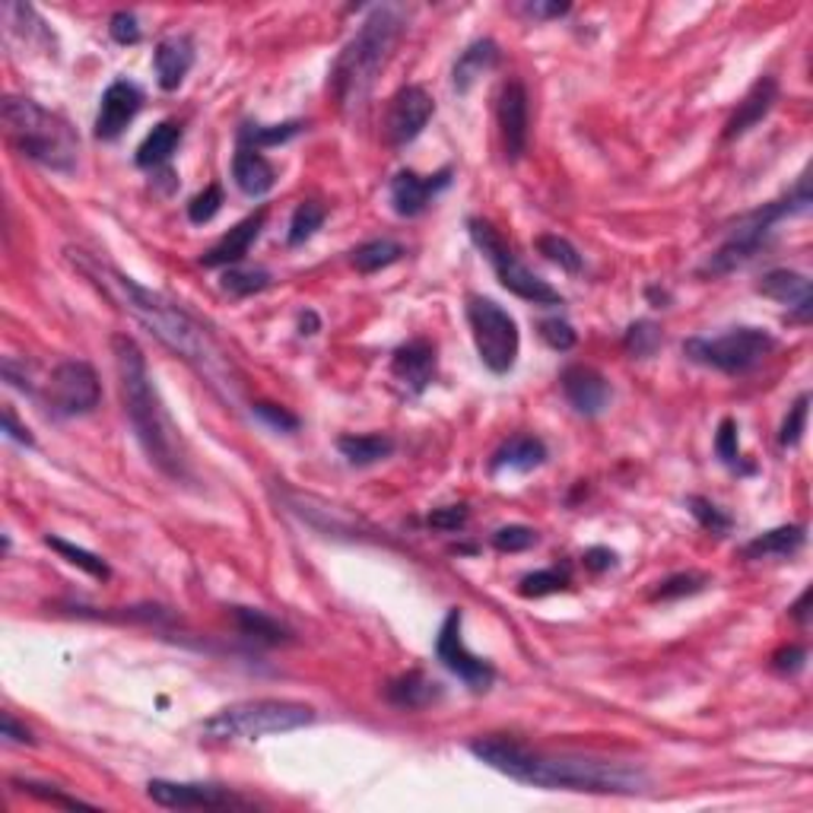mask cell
I'll list each match as a JSON object with an SVG mask.
<instances>
[{
  "label": "cell",
  "instance_id": "1",
  "mask_svg": "<svg viewBox=\"0 0 813 813\" xmlns=\"http://www.w3.org/2000/svg\"><path fill=\"white\" fill-rule=\"evenodd\" d=\"M70 261L74 267L84 274L86 281H92L109 299H112L118 309H124L128 315H134L150 334L156 337L160 343H166L172 353H178L185 363H191L207 378V385L223 397L226 404H235L239 394H242V382H239V372L232 360L223 353V347L213 340V334L195 321L188 311L175 303H168L166 296L146 289L134 277L114 271L112 264L92 257L86 252H74L70 249Z\"/></svg>",
  "mask_w": 813,
  "mask_h": 813
},
{
  "label": "cell",
  "instance_id": "2",
  "mask_svg": "<svg viewBox=\"0 0 813 813\" xmlns=\"http://www.w3.org/2000/svg\"><path fill=\"white\" fill-rule=\"evenodd\" d=\"M474 757L508 776L512 782L534 788H562V791H591V794H639L646 791L648 776L639 766H626L614 759L553 757L531 750L518 740L480 737L468 747Z\"/></svg>",
  "mask_w": 813,
  "mask_h": 813
},
{
  "label": "cell",
  "instance_id": "3",
  "mask_svg": "<svg viewBox=\"0 0 813 813\" xmlns=\"http://www.w3.org/2000/svg\"><path fill=\"white\" fill-rule=\"evenodd\" d=\"M114 365H118V382H121V400L124 414L131 420V429L146 451V458L172 480L188 477V446L182 439V429L175 426L168 414L166 400L160 397L146 356L138 347V340L128 334L112 337Z\"/></svg>",
  "mask_w": 813,
  "mask_h": 813
},
{
  "label": "cell",
  "instance_id": "4",
  "mask_svg": "<svg viewBox=\"0 0 813 813\" xmlns=\"http://www.w3.org/2000/svg\"><path fill=\"white\" fill-rule=\"evenodd\" d=\"M404 32V17L397 7H375L360 32L343 45L337 55L328 89L334 96L337 109L343 114H360L375 89L378 74L392 61L394 48Z\"/></svg>",
  "mask_w": 813,
  "mask_h": 813
},
{
  "label": "cell",
  "instance_id": "5",
  "mask_svg": "<svg viewBox=\"0 0 813 813\" xmlns=\"http://www.w3.org/2000/svg\"><path fill=\"white\" fill-rule=\"evenodd\" d=\"M7 143L42 168L57 175H74L80 166V138L57 112L42 109L32 99L7 96L0 106Z\"/></svg>",
  "mask_w": 813,
  "mask_h": 813
},
{
  "label": "cell",
  "instance_id": "6",
  "mask_svg": "<svg viewBox=\"0 0 813 813\" xmlns=\"http://www.w3.org/2000/svg\"><path fill=\"white\" fill-rule=\"evenodd\" d=\"M811 204V178L801 175V182H798V188L791 195L776 200V204H766V207H759V210L747 213V217H740L728 232V239L722 242V249L702 264V274L705 277H725L730 271L744 267L766 245V239L772 235V226L779 223V220H785V217L807 213Z\"/></svg>",
  "mask_w": 813,
  "mask_h": 813
},
{
  "label": "cell",
  "instance_id": "7",
  "mask_svg": "<svg viewBox=\"0 0 813 813\" xmlns=\"http://www.w3.org/2000/svg\"><path fill=\"white\" fill-rule=\"evenodd\" d=\"M315 722V708L296 700H245L232 702L210 715L200 730L210 740H261L274 734L309 728Z\"/></svg>",
  "mask_w": 813,
  "mask_h": 813
},
{
  "label": "cell",
  "instance_id": "8",
  "mask_svg": "<svg viewBox=\"0 0 813 813\" xmlns=\"http://www.w3.org/2000/svg\"><path fill=\"white\" fill-rule=\"evenodd\" d=\"M468 232H471V239H474V245L480 249V254H483V257L490 261V267L496 271V281L503 283L512 296H518V299H525V303H534V306H562L560 289H553L550 283L540 281L531 267H525V264L515 257V252L505 245L503 235L493 229V223L471 217V220H468Z\"/></svg>",
  "mask_w": 813,
  "mask_h": 813
},
{
  "label": "cell",
  "instance_id": "9",
  "mask_svg": "<svg viewBox=\"0 0 813 813\" xmlns=\"http://www.w3.org/2000/svg\"><path fill=\"white\" fill-rule=\"evenodd\" d=\"M772 350H776V337L759 328H734L722 337H690L683 343L686 360L725 375H744L757 369Z\"/></svg>",
  "mask_w": 813,
  "mask_h": 813
},
{
  "label": "cell",
  "instance_id": "10",
  "mask_svg": "<svg viewBox=\"0 0 813 813\" xmlns=\"http://www.w3.org/2000/svg\"><path fill=\"white\" fill-rule=\"evenodd\" d=\"M468 325H471L480 363L486 365L493 375L512 372L518 363V350H521V334H518L515 318L499 303H493L486 296H471L468 299Z\"/></svg>",
  "mask_w": 813,
  "mask_h": 813
},
{
  "label": "cell",
  "instance_id": "11",
  "mask_svg": "<svg viewBox=\"0 0 813 813\" xmlns=\"http://www.w3.org/2000/svg\"><path fill=\"white\" fill-rule=\"evenodd\" d=\"M48 407L55 417H86L99 407L102 400V385L96 369L84 360H67L52 372L48 378Z\"/></svg>",
  "mask_w": 813,
  "mask_h": 813
},
{
  "label": "cell",
  "instance_id": "12",
  "mask_svg": "<svg viewBox=\"0 0 813 813\" xmlns=\"http://www.w3.org/2000/svg\"><path fill=\"white\" fill-rule=\"evenodd\" d=\"M461 623H464V614L454 607L446 614L442 626H439V636H436V658L449 668L468 690L474 693H486L496 680V668L474 655L471 648L464 646V636H461Z\"/></svg>",
  "mask_w": 813,
  "mask_h": 813
},
{
  "label": "cell",
  "instance_id": "13",
  "mask_svg": "<svg viewBox=\"0 0 813 813\" xmlns=\"http://www.w3.org/2000/svg\"><path fill=\"white\" fill-rule=\"evenodd\" d=\"M146 794L153 804L168 807V811H226V807H249L252 801L239 798L235 791L207 782H166L153 779L146 785Z\"/></svg>",
  "mask_w": 813,
  "mask_h": 813
},
{
  "label": "cell",
  "instance_id": "14",
  "mask_svg": "<svg viewBox=\"0 0 813 813\" xmlns=\"http://www.w3.org/2000/svg\"><path fill=\"white\" fill-rule=\"evenodd\" d=\"M432 114H436L432 96L422 86H404V89H397V96L388 106V114H385V138L394 150H400V146L420 138L426 124L432 121Z\"/></svg>",
  "mask_w": 813,
  "mask_h": 813
},
{
  "label": "cell",
  "instance_id": "15",
  "mask_svg": "<svg viewBox=\"0 0 813 813\" xmlns=\"http://www.w3.org/2000/svg\"><path fill=\"white\" fill-rule=\"evenodd\" d=\"M436 369H439V360H436V343L426 340V337H417V340H407L404 347H397L392 356V378L394 385L410 397H420L432 378H436Z\"/></svg>",
  "mask_w": 813,
  "mask_h": 813
},
{
  "label": "cell",
  "instance_id": "16",
  "mask_svg": "<svg viewBox=\"0 0 813 813\" xmlns=\"http://www.w3.org/2000/svg\"><path fill=\"white\" fill-rule=\"evenodd\" d=\"M496 118H499V134H503V150L508 163H518L528 150V89L521 80H508L499 92V106H496Z\"/></svg>",
  "mask_w": 813,
  "mask_h": 813
},
{
  "label": "cell",
  "instance_id": "17",
  "mask_svg": "<svg viewBox=\"0 0 813 813\" xmlns=\"http://www.w3.org/2000/svg\"><path fill=\"white\" fill-rule=\"evenodd\" d=\"M143 106V92L128 80H114L99 102V114H96V138L99 141H114L124 134V128L138 118Z\"/></svg>",
  "mask_w": 813,
  "mask_h": 813
},
{
  "label": "cell",
  "instance_id": "18",
  "mask_svg": "<svg viewBox=\"0 0 813 813\" xmlns=\"http://www.w3.org/2000/svg\"><path fill=\"white\" fill-rule=\"evenodd\" d=\"M562 394L582 417H597L611 404V382L591 365H569L562 372Z\"/></svg>",
  "mask_w": 813,
  "mask_h": 813
},
{
  "label": "cell",
  "instance_id": "19",
  "mask_svg": "<svg viewBox=\"0 0 813 813\" xmlns=\"http://www.w3.org/2000/svg\"><path fill=\"white\" fill-rule=\"evenodd\" d=\"M449 185L451 168H442V172H436L429 178H420L417 172H397L392 178V188H388L394 213H400V217H420L422 210L429 207V200L439 195V191H446Z\"/></svg>",
  "mask_w": 813,
  "mask_h": 813
},
{
  "label": "cell",
  "instance_id": "20",
  "mask_svg": "<svg viewBox=\"0 0 813 813\" xmlns=\"http://www.w3.org/2000/svg\"><path fill=\"white\" fill-rule=\"evenodd\" d=\"M759 296H766V299H772V303H779V306H785L791 309V315L798 318V321H807L813 311V289H811V281L804 277V274H798V271H769L762 281H759Z\"/></svg>",
  "mask_w": 813,
  "mask_h": 813
},
{
  "label": "cell",
  "instance_id": "21",
  "mask_svg": "<svg viewBox=\"0 0 813 813\" xmlns=\"http://www.w3.org/2000/svg\"><path fill=\"white\" fill-rule=\"evenodd\" d=\"M264 220H267V213L257 210L252 217H245L239 226H232L210 252L200 254V264H204V267H235V264H242L249 249L257 242V235H261V229H264Z\"/></svg>",
  "mask_w": 813,
  "mask_h": 813
},
{
  "label": "cell",
  "instance_id": "22",
  "mask_svg": "<svg viewBox=\"0 0 813 813\" xmlns=\"http://www.w3.org/2000/svg\"><path fill=\"white\" fill-rule=\"evenodd\" d=\"M776 102H779V84H776V77H759L757 84L750 86V92L744 96V102L737 106V112L728 118V124H725V141H737V138H744L750 128H757L759 121L772 112Z\"/></svg>",
  "mask_w": 813,
  "mask_h": 813
},
{
  "label": "cell",
  "instance_id": "23",
  "mask_svg": "<svg viewBox=\"0 0 813 813\" xmlns=\"http://www.w3.org/2000/svg\"><path fill=\"white\" fill-rule=\"evenodd\" d=\"M232 178L242 188V195L264 197L277 185V168L261 150H254L249 143H239V150L232 156Z\"/></svg>",
  "mask_w": 813,
  "mask_h": 813
},
{
  "label": "cell",
  "instance_id": "24",
  "mask_svg": "<svg viewBox=\"0 0 813 813\" xmlns=\"http://www.w3.org/2000/svg\"><path fill=\"white\" fill-rule=\"evenodd\" d=\"M153 64H156V80H160V89H178L182 80L188 77V70L195 67V45L188 35H172V39H163L156 45V55H153Z\"/></svg>",
  "mask_w": 813,
  "mask_h": 813
},
{
  "label": "cell",
  "instance_id": "25",
  "mask_svg": "<svg viewBox=\"0 0 813 813\" xmlns=\"http://www.w3.org/2000/svg\"><path fill=\"white\" fill-rule=\"evenodd\" d=\"M385 700L392 702L394 708L420 712L426 705L442 700V683H436L432 677H426L422 671H410L385 686Z\"/></svg>",
  "mask_w": 813,
  "mask_h": 813
},
{
  "label": "cell",
  "instance_id": "26",
  "mask_svg": "<svg viewBox=\"0 0 813 813\" xmlns=\"http://www.w3.org/2000/svg\"><path fill=\"white\" fill-rule=\"evenodd\" d=\"M499 64V45L493 39H477L474 45H468L458 61H454V70H451V84L454 89L464 96L471 92V86L477 84L483 74H490L493 67Z\"/></svg>",
  "mask_w": 813,
  "mask_h": 813
},
{
  "label": "cell",
  "instance_id": "27",
  "mask_svg": "<svg viewBox=\"0 0 813 813\" xmlns=\"http://www.w3.org/2000/svg\"><path fill=\"white\" fill-rule=\"evenodd\" d=\"M547 461V446L534 436H515L493 454L490 471L493 474H528Z\"/></svg>",
  "mask_w": 813,
  "mask_h": 813
},
{
  "label": "cell",
  "instance_id": "28",
  "mask_svg": "<svg viewBox=\"0 0 813 813\" xmlns=\"http://www.w3.org/2000/svg\"><path fill=\"white\" fill-rule=\"evenodd\" d=\"M807 540V528L801 525H785V528H772V531L754 537L747 547H744V557L747 560H788L794 557Z\"/></svg>",
  "mask_w": 813,
  "mask_h": 813
},
{
  "label": "cell",
  "instance_id": "29",
  "mask_svg": "<svg viewBox=\"0 0 813 813\" xmlns=\"http://www.w3.org/2000/svg\"><path fill=\"white\" fill-rule=\"evenodd\" d=\"M232 617H235V626L245 639L252 642H261V646H283L289 642V629L283 626L281 619H274L264 611H254V607H232Z\"/></svg>",
  "mask_w": 813,
  "mask_h": 813
},
{
  "label": "cell",
  "instance_id": "30",
  "mask_svg": "<svg viewBox=\"0 0 813 813\" xmlns=\"http://www.w3.org/2000/svg\"><path fill=\"white\" fill-rule=\"evenodd\" d=\"M178 143H182V128H178L175 121H160V124L143 138L141 146H138L134 163L141 168L166 166L168 160H172V153L178 150Z\"/></svg>",
  "mask_w": 813,
  "mask_h": 813
},
{
  "label": "cell",
  "instance_id": "31",
  "mask_svg": "<svg viewBox=\"0 0 813 813\" xmlns=\"http://www.w3.org/2000/svg\"><path fill=\"white\" fill-rule=\"evenodd\" d=\"M337 451L353 464V468H369V464H378L385 461L394 451V439L392 436H340L337 439Z\"/></svg>",
  "mask_w": 813,
  "mask_h": 813
},
{
  "label": "cell",
  "instance_id": "32",
  "mask_svg": "<svg viewBox=\"0 0 813 813\" xmlns=\"http://www.w3.org/2000/svg\"><path fill=\"white\" fill-rule=\"evenodd\" d=\"M45 543H48L55 553H61L70 565L84 569L86 575H92V579H99V582H109V579H112L109 562L102 560V557H96V553H89V550H84V547H77V543H70V540H64V537H55V534H48Z\"/></svg>",
  "mask_w": 813,
  "mask_h": 813
},
{
  "label": "cell",
  "instance_id": "33",
  "mask_svg": "<svg viewBox=\"0 0 813 813\" xmlns=\"http://www.w3.org/2000/svg\"><path fill=\"white\" fill-rule=\"evenodd\" d=\"M404 257V249L392 242V239H372V242H365L360 245L356 252H353V267L360 271V274H375V271H385V267H392Z\"/></svg>",
  "mask_w": 813,
  "mask_h": 813
},
{
  "label": "cell",
  "instance_id": "34",
  "mask_svg": "<svg viewBox=\"0 0 813 813\" xmlns=\"http://www.w3.org/2000/svg\"><path fill=\"white\" fill-rule=\"evenodd\" d=\"M303 121H286V124H249L239 131V143H249L254 150H267V146H281V143L293 141L296 134H303Z\"/></svg>",
  "mask_w": 813,
  "mask_h": 813
},
{
  "label": "cell",
  "instance_id": "35",
  "mask_svg": "<svg viewBox=\"0 0 813 813\" xmlns=\"http://www.w3.org/2000/svg\"><path fill=\"white\" fill-rule=\"evenodd\" d=\"M325 207H318L315 200H303L296 210H293V220H289V235H286V242H289V249H299V245H306L311 235L325 226Z\"/></svg>",
  "mask_w": 813,
  "mask_h": 813
},
{
  "label": "cell",
  "instance_id": "36",
  "mask_svg": "<svg viewBox=\"0 0 813 813\" xmlns=\"http://www.w3.org/2000/svg\"><path fill=\"white\" fill-rule=\"evenodd\" d=\"M712 585V579L705 572H677L671 579L658 582V589L648 594V601H680L690 594H700Z\"/></svg>",
  "mask_w": 813,
  "mask_h": 813
},
{
  "label": "cell",
  "instance_id": "37",
  "mask_svg": "<svg viewBox=\"0 0 813 813\" xmlns=\"http://www.w3.org/2000/svg\"><path fill=\"white\" fill-rule=\"evenodd\" d=\"M220 286H223V293L242 299V296H254V293L267 289L271 286V274L264 267H239L235 264V267H226Z\"/></svg>",
  "mask_w": 813,
  "mask_h": 813
},
{
  "label": "cell",
  "instance_id": "38",
  "mask_svg": "<svg viewBox=\"0 0 813 813\" xmlns=\"http://www.w3.org/2000/svg\"><path fill=\"white\" fill-rule=\"evenodd\" d=\"M623 347H626V353L633 360H648L661 347V328L655 321H646V318L642 321H633L626 328V334H623Z\"/></svg>",
  "mask_w": 813,
  "mask_h": 813
},
{
  "label": "cell",
  "instance_id": "39",
  "mask_svg": "<svg viewBox=\"0 0 813 813\" xmlns=\"http://www.w3.org/2000/svg\"><path fill=\"white\" fill-rule=\"evenodd\" d=\"M537 252L543 254L547 261H553L565 274H579L582 271V254H579V249L569 239H562V235H553V232L540 235L537 239Z\"/></svg>",
  "mask_w": 813,
  "mask_h": 813
},
{
  "label": "cell",
  "instance_id": "40",
  "mask_svg": "<svg viewBox=\"0 0 813 813\" xmlns=\"http://www.w3.org/2000/svg\"><path fill=\"white\" fill-rule=\"evenodd\" d=\"M557 591H569V572L565 569H537V572H528L518 582L521 597H547V594H557Z\"/></svg>",
  "mask_w": 813,
  "mask_h": 813
},
{
  "label": "cell",
  "instance_id": "41",
  "mask_svg": "<svg viewBox=\"0 0 813 813\" xmlns=\"http://www.w3.org/2000/svg\"><path fill=\"white\" fill-rule=\"evenodd\" d=\"M686 508H690V515L700 521L702 528L708 534H715V537H725L730 531V525H734L728 512H722L718 505L702 499V496H686Z\"/></svg>",
  "mask_w": 813,
  "mask_h": 813
},
{
  "label": "cell",
  "instance_id": "42",
  "mask_svg": "<svg viewBox=\"0 0 813 813\" xmlns=\"http://www.w3.org/2000/svg\"><path fill=\"white\" fill-rule=\"evenodd\" d=\"M807 410H811V394H801V397L791 404L785 422H782V432H779V446H782V449H794V446L801 442V436H804V429H807Z\"/></svg>",
  "mask_w": 813,
  "mask_h": 813
},
{
  "label": "cell",
  "instance_id": "43",
  "mask_svg": "<svg viewBox=\"0 0 813 813\" xmlns=\"http://www.w3.org/2000/svg\"><path fill=\"white\" fill-rule=\"evenodd\" d=\"M220 210H223V188H220V185H207L200 195L191 197V204H188V220L195 226H204L210 223Z\"/></svg>",
  "mask_w": 813,
  "mask_h": 813
},
{
  "label": "cell",
  "instance_id": "44",
  "mask_svg": "<svg viewBox=\"0 0 813 813\" xmlns=\"http://www.w3.org/2000/svg\"><path fill=\"white\" fill-rule=\"evenodd\" d=\"M13 785L23 788L26 794H32V798H39V801H45V804H55V807H92V804H89V801H84V798H74V794H64L61 788L42 785V782H32V779H17Z\"/></svg>",
  "mask_w": 813,
  "mask_h": 813
},
{
  "label": "cell",
  "instance_id": "45",
  "mask_svg": "<svg viewBox=\"0 0 813 813\" xmlns=\"http://www.w3.org/2000/svg\"><path fill=\"white\" fill-rule=\"evenodd\" d=\"M534 543H537V531L525 528V525H508V528H499L493 534V547L499 553H525Z\"/></svg>",
  "mask_w": 813,
  "mask_h": 813
},
{
  "label": "cell",
  "instance_id": "46",
  "mask_svg": "<svg viewBox=\"0 0 813 813\" xmlns=\"http://www.w3.org/2000/svg\"><path fill=\"white\" fill-rule=\"evenodd\" d=\"M252 414L261 422H267L271 429H277V432H296L299 429V417L296 414H289L286 407H277V404H267V400H257L252 407Z\"/></svg>",
  "mask_w": 813,
  "mask_h": 813
},
{
  "label": "cell",
  "instance_id": "47",
  "mask_svg": "<svg viewBox=\"0 0 813 813\" xmlns=\"http://www.w3.org/2000/svg\"><path fill=\"white\" fill-rule=\"evenodd\" d=\"M715 454L722 458V464L740 468V446H737V422L734 420L718 422V432H715Z\"/></svg>",
  "mask_w": 813,
  "mask_h": 813
},
{
  "label": "cell",
  "instance_id": "48",
  "mask_svg": "<svg viewBox=\"0 0 813 813\" xmlns=\"http://www.w3.org/2000/svg\"><path fill=\"white\" fill-rule=\"evenodd\" d=\"M109 32H112V39L118 45H138L141 42V23L128 10H118L114 13L112 20H109Z\"/></svg>",
  "mask_w": 813,
  "mask_h": 813
},
{
  "label": "cell",
  "instance_id": "49",
  "mask_svg": "<svg viewBox=\"0 0 813 813\" xmlns=\"http://www.w3.org/2000/svg\"><path fill=\"white\" fill-rule=\"evenodd\" d=\"M540 337L553 347V350H572L575 347V331H572V325L569 321H562V318H550V321H543L540 325Z\"/></svg>",
  "mask_w": 813,
  "mask_h": 813
},
{
  "label": "cell",
  "instance_id": "50",
  "mask_svg": "<svg viewBox=\"0 0 813 813\" xmlns=\"http://www.w3.org/2000/svg\"><path fill=\"white\" fill-rule=\"evenodd\" d=\"M468 525V508L464 505H446L429 515V528L436 531H461Z\"/></svg>",
  "mask_w": 813,
  "mask_h": 813
},
{
  "label": "cell",
  "instance_id": "51",
  "mask_svg": "<svg viewBox=\"0 0 813 813\" xmlns=\"http://www.w3.org/2000/svg\"><path fill=\"white\" fill-rule=\"evenodd\" d=\"M804 664H807V651L801 646H785L772 655V668L779 673L804 671Z\"/></svg>",
  "mask_w": 813,
  "mask_h": 813
},
{
  "label": "cell",
  "instance_id": "52",
  "mask_svg": "<svg viewBox=\"0 0 813 813\" xmlns=\"http://www.w3.org/2000/svg\"><path fill=\"white\" fill-rule=\"evenodd\" d=\"M582 560H585V569H591V572H607V569L617 565V553L611 547H591V550H585Z\"/></svg>",
  "mask_w": 813,
  "mask_h": 813
},
{
  "label": "cell",
  "instance_id": "53",
  "mask_svg": "<svg viewBox=\"0 0 813 813\" xmlns=\"http://www.w3.org/2000/svg\"><path fill=\"white\" fill-rule=\"evenodd\" d=\"M3 432H7V439L20 442V446H26V449H35V439L29 436L26 426L17 422V414H13L10 407H3Z\"/></svg>",
  "mask_w": 813,
  "mask_h": 813
},
{
  "label": "cell",
  "instance_id": "54",
  "mask_svg": "<svg viewBox=\"0 0 813 813\" xmlns=\"http://www.w3.org/2000/svg\"><path fill=\"white\" fill-rule=\"evenodd\" d=\"M0 730H3V737H7V740H13V744H35V737H32V734H29V730L23 728V725H20L10 712H3V715H0Z\"/></svg>",
  "mask_w": 813,
  "mask_h": 813
},
{
  "label": "cell",
  "instance_id": "55",
  "mask_svg": "<svg viewBox=\"0 0 813 813\" xmlns=\"http://www.w3.org/2000/svg\"><path fill=\"white\" fill-rule=\"evenodd\" d=\"M525 13L534 20H560L569 13V3H525Z\"/></svg>",
  "mask_w": 813,
  "mask_h": 813
},
{
  "label": "cell",
  "instance_id": "56",
  "mask_svg": "<svg viewBox=\"0 0 813 813\" xmlns=\"http://www.w3.org/2000/svg\"><path fill=\"white\" fill-rule=\"evenodd\" d=\"M811 597H813V591L811 589H804V594L788 607V614H791V619H798L801 626H807L811 623V611H807V604H811Z\"/></svg>",
  "mask_w": 813,
  "mask_h": 813
},
{
  "label": "cell",
  "instance_id": "57",
  "mask_svg": "<svg viewBox=\"0 0 813 813\" xmlns=\"http://www.w3.org/2000/svg\"><path fill=\"white\" fill-rule=\"evenodd\" d=\"M299 328H303V334H315V331H318V318H315V311H306V315L299 318Z\"/></svg>",
  "mask_w": 813,
  "mask_h": 813
},
{
  "label": "cell",
  "instance_id": "58",
  "mask_svg": "<svg viewBox=\"0 0 813 813\" xmlns=\"http://www.w3.org/2000/svg\"><path fill=\"white\" fill-rule=\"evenodd\" d=\"M646 296H648V299H651V303H658V306H655V309H664V306H661V303H668V293H664V289H655V286H651V289H648Z\"/></svg>",
  "mask_w": 813,
  "mask_h": 813
}]
</instances>
